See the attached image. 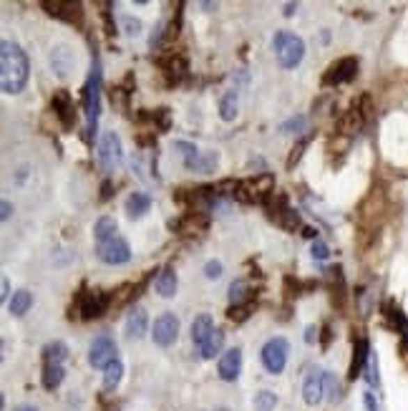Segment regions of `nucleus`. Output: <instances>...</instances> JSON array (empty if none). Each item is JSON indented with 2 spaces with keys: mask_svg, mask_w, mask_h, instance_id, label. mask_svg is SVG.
Wrapping results in <instances>:
<instances>
[{
  "mask_svg": "<svg viewBox=\"0 0 408 411\" xmlns=\"http://www.w3.org/2000/svg\"><path fill=\"white\" fill-rule=\"evenodd\" d=\"M40 6L46 8L48 15L63 20V23H71L76 28H81V23H84V6L81 3H73V0H43Z\"/></svg>",
  "mask_w": 408,
  "mask_h": 411,
  "instance_id": "9",
  "label": "nucleus"
},
{
  "mask_svg": "<svg viewBox=\"0 0 408 411\" xmlns=\"http://www.w3.org/2000/svg\"><path fill=\"white\" fill-rule=\"evenodd\" d=\"M10 215H13V205H10L8 199H3V205H0V219L6 222V219H10Z\"/></svg>",
  "mask_w": 408,
  "mask_h": 411,
  "instance_id": "43",
  "label": "nucleus"
},
{
  "mask_svg": "<svg viewBox=\"0 0 408 411\" xmlns=\"http://www.w3.org/2000/svg\"><path fill=\"white\" fill-rule=\"evenodd\" d=\"M101 84H104V73H101V61L99 56H93L91 61V73L86 81L84 88V109H86V119H88V139L96 134L101 116Z\"/></svg>",
  "mask_w": 408,
  "mask_h": 411,
  "instance_id": "2",
  "label": "nucleus"
},
{
  "mask_svg": "<svg viewBox=\"0 0 408 411\" xmlns=\"http://www.w3.org/2000/svg\"><path fill=\"white\" fill-rule=\"evenodd\" d=\"M31 305H33V295L28 290H18L13 293V298H10V303H8V308H10V313L13 316H26L28 311H31Z\"/></svg>",
  "mask_w": 408,
  "mask_h": 411,
  "instance_id": "28",
  "label": "nucleus"
},
{
  "mask_svg": "<svg viewBox=\"0 0 408 411\" xmlns=\"http://www.w3.org/2000/svg\"><path fill=\"white\" fill-rule=\"evenodd\" d=\"M275 194V177L270 172L257 174L255 179H247V182H240L235 197L240 202H267Z\"/></svg>",
  "mask_w": 408,
  "mask_h": 411,
  "instance_id": "4",
  "label": "nucleus"
},
{
  "mask_svg": "<svg viewBox=\"0 0 408 411\" xmlns=\"http://www.w3.org/2000/svg\"><path fill=\"white\" fill-rule=\"evenodd\" d=\"M177 336H179V318L174 316V313H162L152 325L154 343L166 348V346H171L174 341H177Z\"/></svg>",
  "mask_w": 408,
  "mask_h": 411,
  "instance_id": "11",
  "label": "nucleus"
},
{
  "mask_svg": "<svg viewBox=\"0 0 408 411\" xmlns=\"http://www.w3.org/2000/svg\"><path fill=\"white\" fill-rule=\"evenodd\" d=\"M240 371H242V351L240 348H230L219 356L217 373L222 381H237Z\"/></svg>",
  "mask_w": 408,
  "mask_h": 411,
  "instance_id": "14",
  "label": "nucleus"
},
{
  "mask_svg": "<svg viewBox=\"0 0 408 411\" xmlns=\"http://www.w3.org/2000/svg\"><path fill=\"white\" fill-rule=\"evenodd\" d=\"M68 358V346L63 341H53L43 348V361L46 366H63V361Z\"/></svg>",
  "mask_w": 408,
  "mask_h": 411,
  "instance_id": "24",
  "label": "nucleus"
},
{
  "mask_svg": "<svg viewBox=\"0 0 408 411\" xmlns=\"http://www.w3.org/2000/svg\"><path fill=\"white\" fill-rule=\"evenodd\" d=\"M305 149H308V137H303V139L292 146V152H290V157H288V169H292V166L300 162V157H303Z\"/></svg>",
  "mask_w": 408,
  "mask_h": 411,
  "instance_id": "35",
  "label": "nucleus"
},
{
  "mask_svg": "<svg viewBox=\"0 0 408 411\" xmlns=\"http://www.w3.org/2000/svg\"><path fill=\"white\" fill-rule=\"evenodd\" d=\"M272 48H275L277 61L283 68H295L300 66V61L305 59V43L300 36L290 33V31H280L272 38Z\"/></svg>",
  "mask_w": 408,
  "mask_h": 411,
  "instance_id": "3",
  "label": "nucleus"
},
{
  "mask_svg": "<svg viewBox=\"0 0 408 411\" xmlns=\"http://www.w3.org/2000/svg\"><path fill=\"white\" fill-rule=\"evenodd\" d=\"M315 339H317V328L315 325H308L305 328V343H315Z\"/></svg>",
  "mask_w": 408,
  "mask_h": 411,
  "instance_id": "44",
  "label": "nucleus"
},
{
  "mask_svg": "<svg viewBox=\"0 0 408 411\" xmlns=\"http://www.w3.org/2000/svg\"><path fill=\"white\" fill-rule=\"evenodd\" d=\"M222 263H219V260H210V263H207V265H204V275H207V278L210 280H217V278H222Z\"/></svg>",
  "mask_w": 408,
  "mask_h": 411,
  "instance_id": "39",
  "label": "nucleus"
},
{
  "mask_svg": "<svg viewBox=\"0 0 408 411\" xmlns=\"http://www.w3.org/2000/svg\"><path fill=\"white\" fill-rule=\"evenodd\" d=\"M126 88H121V86H116V88H111V104H116V107H124L126 104Z\"/></svg>",
  "mask_w": 408,
  "mask_h": 411,
  "instance_id": "42",
  "label": "nucleus"
},
{
  "mask_svg": "<svg viewBox=\"0 0 408 411\" xmlns=\"http://www.w3.org/2000/svg\"><path fill=\"white\" fill-rule=\"evenodd\" d=\"M18 411H36V409H28V406H20Z\"/></svg>",
  "mask_w": 408,
  "mask_h": 411,
  "instance_id": "50",
  "label": "nucleus"
},
{
  "mask_svg": "<svg viewBox=\"0 0 408 411\" xmlns=\"http://www.w3.org/2000/svg\"><path fill=\"white\" fill-rule=\"evenodd\" d=\"M214 331V323H212V316H207V313H202V316H197V318L191 320V343L202 346L204 341L210 339V333Z\"/></svg>",
  "mask_w": 408,
  "mask_h": 411,
  "instance_id": "19",
  "label": "nucleus"
},
{
  "mask_svg": "<svg viewBox=\"0 0 408 411\" xmlns=\"http://www.w3.org/2000/svg\"><path fill=\"white\" fill-rule=\"evenodd\" d=\"M51 109L56 111V116H58V121L63 124V129H73V124H76V111H73V99L68 96V91H56L51 99Z\"/></svg>",
  "mask_w": 408,
  "mask_h": 411,
  "instance_id": "13",
  "label": "nucleus"
},
{
  "mask_svg": "<svg viewBox=\"0 0 408 411\" xmlns=\"http://www.w3.org/2000/svg\"><path fill=\"white\" fill-rule=\"evenodd\" d=\"M111 305V295L104 290H84L79 295V313L84 320L101 318Z\"/></svg>",
  "mask_w": 408,
  "mask_h": 411,
  "instance_id": "8",
  "label": "nucleus"
},
{
  "mask_svg": "<svg viewBox=\"0 0 408 411\" xmlns=\"http://www.w3.org/2000/svg\"><path fill=\"white\" fill-rule=\"evenodd\" d=\"M93 238H96L99 245H104V242H109V240L116 238V219L106 217V215L96 219V225H93Z\"/></svg>",
  "mask_w": 408,
  "mask_h": 411,
  "instance_id": "25",
  "label": "nucleus"
},
{
  "mask_svg": "<svg viewBox=\"0 0 408 411\" xmlns=\"http://www.w3.org/2000/svg\"><path fill=\"white\" fill-rule=\"evenodd\" d=\"M361 124H363V116H361V109H350L348 114H345V116H343L340 119V132L343 134H356L358 129H361Z\"/></svg>",
  "mask_w": 408,
  "mask_h": 411,
  "instance_id": "32",
  "label": "nucleus"
},
{
  "mask_svg": "<svg viewBox=\"0 0 408 411\" xmlns=\"http://www.w3.org/2000/svg\"><path fill=\"white\" fill-rule=\"evenodd\" d=\"M325 371H313L303 384V398L308 406H317L325 398Z\"/></svg>",
  "mask_w": 408,
  "mask_h": 411,
  "instance_id": "15",
  "label": "nucleus"
},
{
  "mask_svg": "<svg viewBox=\"0 0 408 411\" xmlns=\"http://www.w3.org/2000/svg\"><path fill=\"white\" fill-rule=\"evenodd\" d=\"M0 290H3V293H0V298L8 300V293H10V286H8V280H6V278H3V283H0Z\"/></svg>",
  "mask_w": 408,
  "mask_h": 411,
  "instance_id": "47",
  "label": "nucleus"
},
{
  "mask_svg": "<svg viewBox=\"0 0 408 411\" xmlns=\"http://www.w3.org/2000/svg\"><path fill=\"white\" fill-rule=\"evenodd\" d=\"M272 219H275V225H280L288 233H295L297 227H300V215L292 207H288V199L285 197H280V202L272 207Z\"/></svg>",
  "mask_w": 408,
  "mask_h": 411,
  "instance_id": "16",
  "label": "nucleus"
},
{
  "mask_svg": "<svg viewBox=\"0 0 408 411\" xmlns=\"http://www.w3.org/2000/svg\"><path fill=\"white\" fill-rule=\"evenodd\" d=\"M174 149H179V152L185 154V162H189V160H194L199 154V149L191 141H174Z\"/></svg>",
  "mask_w": 408,
  "mask_h": 411,
  "instance_id": "37",
  "label": "nucleus"
},
{
  "mask_svg": "<svg viewBox=\"0 0 408 411\" xmlns=\"http://www.w3.org/2000/svg\"><path fill=\"white\" fill-rule=\"evenodd\" d=\"M237 109H240L237 91L222 93V99H219V116H222V121H235V119H237Z\"/></svg>",
  "mask_w": 408,
  "mask_h": 411,
  "instance_id": "26",
  "label": "nucleus"
},
{
  "mask_svg": "<svg viewBox=\"0 0 408 411\" xmlns=\"http://www.w3.org/2000/svg\"><path fill=\"white\" fill-rule=\"evenodd\" d=\"M305 129V116H292L288 119L283 126H280V132L283 134H300Z\"/></svg>",
  "mask_w": 408,
  "mask_h": 411,
  "instance_id": "36",
  "label": "nucleus"
},
{
  "mask_svg": "<svg viewBox=\"0 0 408 411\" xmlns=\"http://www.w3.org/2000/svg\"><path fill=\"white\" fill-rule=\"evenodd\" d=\"M250 311H252V303H247V305H232L230 308V320H244L247 316H250Z\"/></svg>",
  "mask_w": 408,
  "mask_h": 411,
  "instance_id": "38",
  "label": "nucleus"
},
{
  "mask_svg": "<svg viewBox=\"0 0 408 411\" xmlns=\"http://www.w3.org/2000/svg\"><path fill=\"white\" fill-rule=\"evenodd\" d=\"M121 376H124V364L116 358V361H113V364L109 366L106 373H104V389L106 391H113V389L121 384Z\"/></svg>",
  "mask_w": 408,
  "mask_h": 411,
  "instance_id": "29",
  "label": "nucleus"
},
{
  "mask_svg": "<svg viewBox=\"0 0 408 411\" xmlns=\"http://www.w3.org/2000/svg\"><path fill=\"white\" fill-rule=\"evenodd\" d=\"M152 210V197L144 192H134L132 197L126 199V215L132 219H139V217H144L146 212Z\"/></svg>",
  "mask_w": 408,
  "mask_h": 411,
  "instance_id": "21",
  "label": "nucleus"
},
{
  "mask_svg": "<svg viewBox=\"0 0 408 411\" xmlns=\"http://www.w3.org/2000/svg\"><path fill=\"white\" fill-rule=\"evenodd\" d=\"M96 252H99V258L104 260L106 265H124V263L132 260V247H129V242H126L124 238H119V235L96 247Z\"/></svg>",
  "mask_w": 408,
  "mask_h": 411,
  "instance_id": "12",
  "label": "nucleus"
},
{
  "mask_svg": "<svg viewBox=\"0 0 408 411\" xmlns=\"http://www.w3.org/2000/svg\"><path fill=\"white\" fill-rule=\"evenodd\" d=\"M63 376H66L63 366H46V369H43V389H46V391L58 389L61 381H63Z\"/></svg>",
  "mask_w": 408,
  "mask_h": 411,
  "instance_id": "30",
  "label": "nucleus"
},
{
  "mask_svg": "<svg viewBox=\"0 0 408 411\" xmlns=\"http://www.w3.org/2000/svg\"><path fill=\"white\" fill-rule=\"evenodd\" d=\"M109 197H111V182H104V187H101V202H106Z\"/></svg>",
  "mask_w": 408,
  "mask_h": 411,
  "instance_id": "46",
  "label": "nucleus"
},
{
  "mask_svg": "<svg viewBox=\"0 0 408 411\" xmlns=\"http://www.w3.org/2000/svg\"><path fill=\"white\" fill-rule=\"evenodd\" d=\"M368 356H370V346L366 339H361L356 343V351H353V364H350V378L361 376L366 371V364H368Z\"/></svg>",
  "mask_w": 408,
  "mask_h": 411,
  "instance_id": "23",
  "label": "nucleus"
},
{
  "mask_svg": "<svg viewBox=\"0 0 408 411\" xmlns=\"http://www.w3.org/2000/svg\"><path fill=\"white\" fill-rule=\"evenodd\" d=\"M288 353H290V343L283 336H275V339L267 341V343L262 346V353H260L265 371L272 373V376L283 373L285 366H288Z\"/></svg>",
  "mask_w": 408,
  "mask_h": 411,
  "instance_id": "5",
  "label": "nucleus"
},
{
  "mask_svg": "<svg viewBox=\"0 0 408 411\" xmlns=\"http://www.w3.org/2000/svg\"><path fill=\"white\" fill-rule=\"evenodd\" d=\"M277 406V396L272 391H260L255 396V409L257 411H272Z\"/></svg>",
  "mask_w": 408,
  "mask_h": 411,
  "instance_id": "34",
  "label": "nucleus"
},
{
  "mask_svg": "<svg viewBox=\"0 0 408 411\" xmlns=\"http://www.w3.org/2000/svg\"><path fill=\"white\" fill-rule=\"evenodd\" d=\"M177 272L171 270V267H164V270L157 275V293L162 295V298H174L177 295Z\"/></svg>",
  "mask_w": 408,
  "mask_h": 411,
  "instance_id": "22",
  "label": "nucleus"
},
{
  "mask_svg": "<svg viewBox=\"0 0 408 411\" xmlns=\"http://www.w3.org/2000/svg\"><path fill=\"white\" fill-rule=\"evenodd\" d=\"M219 164V154L217 152H199L194 160L185 162V166L189 172H199V174H207V172H214Z\"/></svg>",
  "mask_w": 408,
  "mask_h": 411,
  "instance_id": "17",
  "label": "nucleus"
},
{
  "mask_svg": "<svg viewBox=\"0 0 408 411\" xmlns=\"http://www.w3.org/2000/svg\"><path fill=\"white\" fill-rule=\"evenodd\" d=\"M315 230H313V227H308V230H305V238H315Z\"/></svg>",
  "mask_w": 408,
  "mask_h": 411,
  "instance_id": "49",
  "label": "nucleus"
},
{
  "mask_svg": "<svg viewBox=\"0 0 408 411\" xmlns=\"http://www.w3.org/2000/svg\"><path fill=\"white\" fill-rule=\"evenodd\" d=\"M159 66H162V71H164L174 84H177V81L187 73V59L179 54H171V56H166V59L159 61Z\"/></svg>",
  "mask_w": 408,
  "mask_h": 411,
  "instance_id": "20",
  "label": "nucleus"
},
{
  "mask_svg": "<svg viewBox=\"0 0 408 411\" xmlns=\"http://www.w3.org/2000/svg\"><path fill=\"white\" fill-rule=\"evenodd\" d=\"M358 76V59L345 56L338 59L336 63H330L328 71L323 76V86H340V84H350Z\"/></svg>",
  "mask_w": 408,
  "mask_h": 411,
  "instance_id": "10",
  "label": "nucleus"
},
{
  "mask_svg": "<svg viewBox=\"0 0 408 411\" xmlns=\"http://www.w3.org/2000/svg\"><path fill=\"white\" fill-rule=\"evenodd\" d=\"M363 401H366V409H368V411H378V404H375V396H373V394H366V396H363Z\"/></svg>",
  "mask_w": 408,
  "mask_h": 411,
  "instance_id": "45",
  "label": "nucleus"
},
{
  "mask_svg": "<svg viewBox=\"0 0 408 411\" xmlns=\"http://www.w3.org/2000/svg\"><path fill=\"white\" fill-rule=\"evenodd\" d=\"M124 28L129 36H139L141 33V20L132 18V15H124Z\"/></svg>",
  "mask_w": 408,
  "mask_h": 411,
  "instance_id": "41",
  "label": "nucleus"
},
{
  "mask_svg": "<svg viewBox=\"0 0 408 411\" xmlns=\"http://www.w3.org/2000/svg\"><path fill=\"white\" fill-rule=\"evenodd\" d=\"M121 160H124V149H121V139L116 132H106L99 141V164L106 174H111L119 169Z\"/></svg>",
  "mask_w": 408,
  "mask_h": 411,
  "instance_id": "6",
  "label": "nucleus"
},
{
  "mask_svg": "<svg viewBox=\"0 0 408 411\" xmlns=\"http://www.w3.org/2000/svg\"><path fill=\"white\" fill-rule=\"evenodd\" d=\"M295 10H297V3H288V6H285V15H288V18L295 13Z\"/></svg>",
  "mask_w": 408,
  "mask_h": 411,
  "instance_id": "48",
  "label": "nucleus"
},
{
  "mask_svg": "<svg viewBox=\"0 0 408 411\" xmlns=\"http://www.w3.org/2000/svg\"><path fill=\"white\" fill-rule=\"evenodd\" d=\"M113 361H116V341L109 333H101V336L93 339L91 348H88V364L93 369H104L106 371Z\"/></svg>",
  "mask_w": 408,
  "mask_h": 411,
  "instance_id": "7",
  "label": "nucleus"
},
{
  "mask_svg": "<svg viewBox=\"0 0 408 411\" xmlns=\"http://www.w3.org/2000/svg\"><path fill=\"white\" fill-rule=\"evenodd\" d=\"M366 381H368L370 386H378L381 384V376H378V356H375V351H370L368 356V364H366Z\"/></svg>",
  "mask_w": 408,
  "mask_h": 411,
  "instance_id": "33",
  "label": "nucleus"
},
{
  "mask_svg": "<svg viewBox=\"0 0 408 411\" xmlns=\"http://www.w3.org/2000/svg\"><path fill=\"white\" fill-rule=\"evenodd\" d=\"M230 303L232 305H247L250 300V286L244 280H235L230 286Z\"/></svg>",
  "mask_w": 408,
  "mask_h": 411,
  "instance_id": "31",
  "label": "nucleus"
},
{
  "mask_svg": "<svg viewBox=\"0 0 408 411\" xmlns=\"http://www.w3.org/2000/svg\"><path fill=\"white\" fill-rule=\"evenodd\" d=\"M28 79H31V63H28L26 51L13 40H3L0 43V86H3V91L15 96L28 86Z\"/></svg>",
  "mask_w": 408,
  "mask_h": 411,
  "instance_id": "1",
  "label": "nucleus"
},
{
  "mask_svg": "<svg viewBox=\"0 0 408 411\" xmlns=\"http://www.w3.org/2000/svg\"><path fill=\"white\" fill-rule=\"evenodd\" d=\"M222 346H224V333L219 331V328H214V331L210 333V339L199 346V353H202V358H214L222 353Z\"/></svg>",
  "mask_w": 408,
  "mask_h": 411,
  "instance_id": "27",
  "label": "nucleus"
},
{
  "mask_svg": "<svg viewBox=\"0 0 408 411\" xmlns=\"http://www.w3.org/2000/svg\"><path fill=\"white\" fill-rule=\"evenodd\" d=\"M149 328V318H146V311L144 308H134L129 313V318H126V336L129 339H141Z\"/></svg>",
  "mask_w": 408,
  "mask_h": 411,
  "instance_id": "18",
  "label": "nucleus"
},
{
  "mask_svg": "<svg viewBox=\"0 0 408 411\" xmlns=\"http://www.w3.org/2000/svg\"><path fill=\"white\" fill-rule=\"evenodd\" d=\"M310 252H313V258H315V260H328L330 258V247L325 245V242H320V240H315V242H313Z\"/></svg>",
  "mask_w": 408,
  "mask_h": 411,
  "instance_id": "40",
  "label": "nucleus"
}]
</instances>
